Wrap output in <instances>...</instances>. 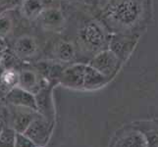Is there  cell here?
<instances>
[{"mask_svg":"<svg viewBox=\"0 0 158 147\" xmlns=\"http://www.w3.org/2000/svg\"><path fill=\"white\" fill-rule=\"evenodd\" d=\"M0 122H2V121H1V119H0Z\"/></svg>","mask_w":158,"mask_h":147,"instance_id":"obj_26","label":"cell"},{"mask_svg":"<svg viewBox=\"0 0 158 147\" xmlns=\"http://www.w3.org/2000/svg\"><path fill=\"white\" fill-rule=\"evenodd\" d=\"M5 84H7L9 88H13L15 86H18L19 84V70L16 69H5L0 77Z\"/></svg>","mask_w":158,"mask_h":147,"instance_id":"obj_17","label":"cell"},{"mask_svg":"<svg viewBox=\"0 0 158 147\" xmlns=\"http://www.w3.org/2000/svg\"><path fill=\"white\" fill-rule=\"evenodd\" d=\"M48 81L35 68L22 67L19 70V84L18 86L23 89L35 94Z\"/></svg>","mask_w":158,"mask_h":147,"instance_id":"obj_9","label":"cell"},{"mask_svg":"<svg viewBox=\"0 0 158 147\" xmlns=\"http://www.w3.org/2000/svg\"><path fill=\"white\" fill-rule=\"evenodd\" d=\"M146 141L141 132H130L119 137L113 147H145Z\"/></svg>","mask_w":158,"mask_h":147,"instance_id":"obj_16","label":"cell"},{"mask_svg":"<svg viewBox=\"0 0 158 147\" xmlns=\"http://www.w3.org/2000/svg\"><path fill=\"white\" fill-rule=\"evenodd\" d=\"M139 39V35L135 32H113L109 37L108 49L124 63L134 51Z\"/></svg>","mask_w":158,"mask_h":147,"instance_id":"obj_3","label":"cell"},{"mask_svg":"<svg viewBox=\"0 0 158 147\" xmlns=\"http://www.w3.org/2000/svg\"><path fill=\"white\" fill-rule=\"evenodd\" d=\"M15 147H37V146L24 133H16Z\"/></svg>","mask_w":158,"mask_h":147,"instance_id":"obj_21","label":"cell"},{"mask_svg":"<svg viewBox=\"0 0 158 147\" xmlns=\"http://www.w3.org/2000/svg\"><path fill=\"white\" fill-rule=\"evenodd\" d=\"M6 112H7V106H6V104H5L4 102L0 101V119H1L2 122L4 121L5 116H6Z\"/></svg>","mask_w":158,"mask_h":147,"instance_id":"obj_23","label":"cell"},{"mask_svg":"<svg viewBox=\"0 0 158 147\" xmlns=\"http://www.w3.org/2000/svg\"><path fill=\"white\" fill-rule=\"evenodd\" d=\"M13 19L7 13L3 12L0 14V39L6 37L13 29Z\"/></svg>","mask_w":158,"mask_h":147,"instance_id":"obj_18","label":"cell"},{"mask_svg":"<svg viewBox=\"0 0 158 147\" xmlns=\"http://www.w3.org/2000/svg\"><path fill=\"white\" fill-rule=\"evenodd\" d=\"M109 79L104 77L98 71L92 68L86 63L84 78V88L85 90H95L103 88L109 83Z\"/></svg>","mask_w":158,"mask_h":147,"instance_id":"obj_14","label":"cell"},{"mask_svg":"<svg viewBox=\"0 0 158 147\" xmlns=\"http://www.w3.org/2000/svg\"><path fill=\"white\" fill-rule=\"evenodd\" d=\"M86 63H74L64 68L59 78V84L73 89L84 88V78Z\"/></svg>","mask_w":158,"mask_h":147,"instance_id":"obj_7","label":"cell"},{"mask_svg":"<svg viewBox=\"0 0 158 147\" xmlns=\"http://www.w3.org/2000/svg\"><path fill=\"white\" fill-rule=\"evenodd\" d=\"M146 145L145 147H158V130L157 129H149L145 130L144 133H143Z\"/></svg>","mask_w":158,"mask_h":147,"instance_id":"obj_20","label":"cell"},{"mask_svg":"<svg viewBox=\"0 0 158 147\" xmlns=\"http://www.w3.org/2000/svg\"><path fill=\"white\" fill-rule=\"evenodd\" d=\"M6 106L7 112L3 123L5 126L14 129L16 133H23L32 122V120L39 115V112L31 108L9 104H6Z\"/></svg>","mask_w":158,"mask_h":147,"instance_id":"obj_4","label":"cell"},{"mask_svg":"<svg viewBox=\"0 0 158 147\" xmlns=\"http://www.w3.org/2000/svg\"><path fill=\"white\" fill-rule=\"evenodd\" d=\"M1 55H2V51L0 50V77H1V75L3 73V71L5 70L4 67H3V65H2V61H1Z\"/></svg>","mask_w":158,"mask_h":147,"instance_id":"obj_24","label":"cell"},{"mask_svg":"<svg viewBox=\"0 0 158 147\" xmlns=\"http://www.w3.org/2000/svg\"><path fill=\"white\" fill-rule=\"evenodd\" d=\"M5 104L22 106L31 108L36 111V102L35 94L23 89L20 86H15L10 90L7 97L5 98Z\"/></svg>","mask_w":158,"mask_h":147,"instance_id":"obj_12","label":"cell"},{"mask_svg":"<svg viewBox=\"0 0 158 147\" xmlns=\"http://www.w3.org/2000/svg\"><path fill=\"white\" fill-rule=\"evenodd\" d=\"M109 37L110 34L95 20L85 21L78 31L80 44L88 52L94 53V55L108 48Z\"/></svg>","mask_w":158,"mask_h":147,"instance_id":"obj_2","label":"cell"},{"mask_svg":"<svg viewBox=\"0 0 158 147\" xmlns=\"http://www.w3.org/2000/svg\"><path fill=\"white\" fill-rule=\"evenodd\" d=\"M145 0H112L104 11V20L116 32H127V30L138 25L144 12Z\"/></svg>","mask_w":158,"mask_h":147,"instance_id":"obj_1","label":"cell"},{"mask_svg":"<svg viewBox=\"0 0 158 147\" xmlns=\"http://www.w3.org/2000/svg\"><path fill=\"white\" fill-rule=\"evenodd\" d=\"M54 84L47 83L35 94L36 102V111L41 116L54 122L55 119V107L52 98V89Z\"/></svg>","mask_w":158,"mask_h":147,"instance_id":"obj_8","label":"cell"},{"mask_svg":"<svg viewBox=\"0 0 158 147\" xmlns=\"http://www.w3.org/2000/svg\"><path fill=\"white\" fill-rule=\"evenodd\" d=\"M53 53L57 61L61 63H70L76 58V48L68 40L57 41L53 47Z\"/></svg>","mask_w":158,"mask_h":147,"instance_id":"obj_15","label":"cell"},{"mask_svg":"<svg viewBox=\"0 0 158 147\" xmlns=\"http://www.w3.org/2000/svg\"><path fill=\"white\" fill-rule=\"evenodd\" d=\"M88 64L98 71L104 77L111 80L119 72L123 63L115 54L107 48L96 53Z\"/></svg>","mask_w":158,"mask_h":147,"instance_id":"obj_6","label":"cell"},{"mask_svg":"<svg viewBox=\"0 0 158 147\" xmlns=\"http://www.w3.org/2000/svg\"><path fill=\"white\" fill-rule=\"evenodd\" d=\"M37 20L40 21L43 29L49 31H61L66 25V20L62 10L53 6L43 11Z\"/></svg>","mask_w":158,"mask_h":147,"instance_id":"obj_10","label":"cell"},{"mask_svg":"<svg viewBox=\"0 0 158 147\" xmlns=\"http://www.w3.org/2000/svg\"><path fill=\"white\" fill-rule=\"evenodd\" d=\"M12 51L21 60H30L39 52V44L34 36L24 35L15 40Z\"/></svg>","mask_w":158,"mask_h":147,"instance_id":"obj_11","label":"cell"},{"mask_svg":"<svg viewBox=\"0 0 158 147\" xmlns=\"http://www.w3.org/2000/svg\"><path fill=\"white\" fill-rule=\"evenodd\" d=\"M15 130L4 126L2 133H0V147H15Z\"/></svg>","mask_w":158,"mask_h":147,"instance_id":"obj_19","label":"cell"},{"mask_svg":"<svg viewBox=\"0 0 158 147\" xmlns=\"http://www.w3.org/2000/svg\"><path fill=\"white\" fill-rule=\"evenodd\" d=\"M4 126H5L4 123H3V122H0V133H2V130H3V129H4Z\"/></svg>","mask_w":158,"mask_h":147,"instance_id":"obj_25","label":"cell"},{"mask_svg":"<svg viewBox=\"0 0 158 147\" xmlns=\"http://www.w3.org/2000/svg\"><path fill=\"white\" fill-rule=\"evenodd\" d=\"M54 0H23L21 4V13L24 18L30 21L37 20L40 14L52 6Z\"/></svg>","mask_w":158,"mask_h":147,"instance_id":"obj_13","label":"cell"},{"mask_svg":"<svg viewBox=\"0 0 158 147\" xmlns=\"http://www.w3.org/2000/svg\"><path fill=\"white\" fill-rule=\"evenodd\" d=\"M54 129V122L50 121L39 113L30 126L23 133L37 147H42L48 143Z\"/></svg>","mask_w":158,"mask_h":147,"instance_id":"obj_5","label":"cell"},{"mask_svg":"<svg viewBox=\"0 0 158 147\" xmlns=\"http://www.w3.org/2000/svg\"><path fill=\"white\" fill-rule=\"evenodd\" d=\"M11 89L12 88H9L7 84H5L3 81L0 80V101L1 102L5 101V98L7 97V95H8V93L10 92Z\"/></svg>","mask_w":158,"mask_h":147,"instance_id":"obj_22","label":"cell"}]
</instances>
